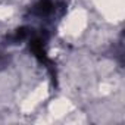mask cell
<instances>
[{
	"mask_svg": "<svg viewBox=\"0 0 125 125\" xmlns=\"http://www.w3.org/2000/svg\"><path fill=\"white\" fill-rule=\"evenodd\" d=\"M54 10H56V3H53L52 0H40V2H37L32 6L31 15L38 16V18H46L52 15Z\"/></svg>",
	"mask_w": 125,
	"mask_h": 125,
	"instance_id": "1",
	"label": "cell"
},
{
	"mask_svg": "<svg viewBox=\"0 0 125 125\" xmlns=\"http://www.w3.org/2000/svg\"><path fill=\"white\" fill-rule=\"evenodd\" d=\"M6 62H8V59H6V57L2 54V53H0V69H2V68L6 65Z\"/></svg>",
	"mask_w": 125,
	"mask_h": 125,
	"instance_id": "2",
	"label": "cell"
}]
</instances>
